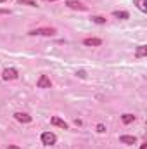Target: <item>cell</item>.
Here are the masks:
<instances>
[{
	"mask_svg": "<svg viewBox=\"0 0 147 149\" xmlns=\"http://www.w3.org/2000/svg\"><path fill=\"white\" fill-rule=\"evenodd\" d=\"M95 24H106V17H102V16H92L90 17Z\"/></svg>",
	"mask_w": 147,
	"mask_h": 149,
	"instance_id": "14",
	"label": "cell"
},
{
	"mask_svg": "<svg viewBox=\"0 0 147 149\" xmlns=\"http://www.w3.org/2000/svg\"><path fill=\"white\" fill-rule=\"evenodd\" d=\"M7 149H19V148H17V146H9Z\"/></svg>",
	"mask_w": 147,
	"mask_h": 149,
	"instance_id": "19",
	"label": "cell"
},
{
	"mask_svg": "<svg viewBox=\"0 0 147 149\" xmlns=\"http://www.w3.org/2000/svg\"><path fill=\"white\" fill-rule=\"evenodd\" d=\"M119 141H121L123 144H135V142H137V139H135L133 135H121Z\"/></svg>",
	"mask_w": 147,
	"mask_h": 149,
	"instance_id": "10",
	"label": "cell"
},
{
	"mask_svg": "<svg viewBox=\"0 0 147 149\" xmlns=\"http://www.w3.org/2000/svg\"><path fill=\"white\" fill-rule=\"evenodd\" d=\"M50 123H52L54 127H59V128H62V130H68V128H69V127H68V123H66L64 120H61L59 116H52Z\"/></svg>",
	"mask_w": 147,
	"mask_h": 149,
	"instance_id": "6",
	"label": "cell"
},
{
	"mask_svg": "<svg viewBox=\"0 0 147 149\" xmlns=\"http://www.w3.org/2000/svg\"><path fill=\"white\" fill-rule=\"evenodd\" d=\"M57 142V135L55 134H52V132H43L42 134V144H45V146H54Z\"/></svg>",
	"mask_w": 147,
	"mask_h": 149,
	"instance_id": "2",
	"label": "cell"
},
{
	"mask_svg": "<svg viewBox=\"0 0 147 149\" xmlns=\"http://www.w3.org/2000/svg\"><path fill=\"white\" fill-rule=\"evenodd\" d=\"M146 56H147V47L146 45H139L137 50H135V57L140 59V57H146Z\"/></svg>",
	"mask_w": 147,
	"mask_h": 149,
	"instance_id": "9",
	"label": "cell"
},
{
	"mask_svg": "<svg viewBox=\"0 0 147 149\" xmlns=\"http://www.w3.org/2000/svg\"><path fill=\"white\" fill-rule=\"evenodd\" d=\"M121 121H123L125 125H130V123H133V121H135V116H133V114H130V113H126V114H123V116H121Z\"/></svg>",
	"mask_w": 147,
	"mask_h": 149,
	"instance_id": "12",
	"label": "cell"
},
{
	"mask_svg": "<svg viewBox=\"0 0 147 149\" xmlns=\"http://www.w3.org/2000/svg\"><path fill=\"white\" fill-rule=\"evenodd\" d=\"M66 5H68L69 9H73V10H87V5H83L80 0H68Z\"/></svg>",
	"mask_w": 147,
	"mask_h": 149,
	"instance_id": "5",
	"label": "cell"
},
{
	"mask_svg": "<svg viewBox=\"0 0 147 149\" xmlns=\"http://www.w3.org/2000/svg\"><path fill=\"white\" fill-rule=\"evenodd\" d=\"M97 132H99V134H104V132H106V127H104L102 123H99V125H97Z\"/></svg>",
	"mask_w": 147,
	"mask_h": 149,
	"instance_id": "16",
	"label": "cell"
},
{
	"mask_svg": "<svg viewBox=\"0 0 147 149\" xmlns=\"http://www.w3.org/2000/svg\"><path fill=\"white\" fill-rule=\"evenodd\" d=\"M45 2H57V0H45Z\"/></svg>",
	"mask_w": 147,
	"mask_h": 149,
	"instance_id": "21",
	"label": "cell"
},
{
	"mask_svg": "<svg viewBox=\"0 0 147 149\" xmlns=\"http://www.w3.org/2000/svg\"><path fill=\"white\" fill-rule=\"evenodd\" d=\"M78 76H80V78H85V76H87V73H85V71H83V70H80V71H78Z\"/></svg>",
	"mask_w": 147,
	"mask_h": 149,
	"instance_id": "18",
	"label": "cell"
},
{
	"mask_svg": "<svg viewBox=\"0 0 147 149\" xmlns=\"http://www.w3.org/2000/svg\"><path fill=\"white\" fill-rule=\"evenodd\" d=\"M83 43H85L87 47H101V45H102V40H101V38H85Z\"/></svg>",
	"mask_w": 147,
	"mask_h": 149,
	"instance_id": "7",
	"label": "cell"
},
{
	"mask_svg": "<svg viewBox=\"0 0 147 149\" xmlns=\"http://www.w3.org/2000/svg\"><path fill=\"white\" fill-rule=\"evenodd\" d=\"M37 85H38V88H50V87H52V81H50V78H49L47 74H42V76L38 78Z\"/></svg>",
	"mask_w": 147,
	"mask_h": 149,
	"instance_id": "3",
	"label": "cell"
},
{
	"mask_svg": "<svg viewBox=\"0 0 147 149\" xmlns=\"http://www.w3.org/2000/svg\"><path fill=\"white\" fill-rule=\"evenodd\" d=\"M3 2H7V0H0V3H3Z\"/></svg>",
	"mask_w": 147,
	"mask_h": 149,
	"instance_id": "22",
	"label": "cell"
},
{
	"mask_svg": "<svg viewBox=\"0 0 147 149\" xmlns=\"http://www.w3.org/2000/svg\"><path fill=\"white\" fill-rule=\"evenodd\" d=\"M57 33L55 28H37V30H31L30 35L31 37H37V35H42V37H54Z\"/></svg>",
	"mask_w": 147,
	"mask_h": 149,
	"instance_id": "1",
	"label": "cell"
},
{
	"mask_svg": "<svg viewBox=\"0 0 147 149\" xmlns=\"http://www.w3.org/2000/svg\"><path fill=\"white\" fill-rule=\"evenodd\" d=\"M133 5H137L142 12H147V0H133Z\"/></svg>",
	"mask_w": 147,
	"mask_h": 149,
	"instance_id": "13",
	"label": "cell"
},
{
	"mask_svg": "<svg viewBox=\"0 0 147 149\" xmlns=\"http://www.w3.org/2000/svg\"><path fill=\"white\" fill-rule=\"evenodd\" d=\"M140 149H147V144H142V146H140Z\"/></svg>",
	"mask_w": 147,
	"mask_h": 149,
	"instance_id": "20",
	"label": "cell"
},
{
	"mask_svg": "<svg viewBox=\"0 0 147 149\" xmlns=\"http://www.w3.org/2000/svg\"><path fill=\"white\" fill-rule=\"evenodd\" d=\"M14 118H16L17 121H21V123H30V121L33 120V118H31L30 114H26V113H16Z\"/></svg>",
	"mask_w": 147,
	"mask_h": 149,
	"instance_id": "8",
	"label": "cell"
},
{
	"mask_svg": "<svg viewBox=\"0 0 147 149\" xmlns=\"http://www.w3.org/2000/svg\"><path fill=\"white\" fill-rule=\"evenodd\" d=\"M19 3H23V5H30V7H38V2L37 0H17Z\"/></svg>",
	"mask_w": 147,
	"mask_h": 149,
	"instance_id": "15",
	"label": "cell"
},
{
	"mask_svg": "<svg viewBox=\"0 0 147 149\" xmlns=\"http://www.w3.org/2000/svg\"><path fill=\"white\" fill-rule=\"evenodd\" d=\"M112 16H114V17H118V19H128V17H130V14H128L126 10H114V12H112Z\"/></svg>",
	"mask_w": 147,
	"mask_h": 149,
	"instance_id": "11",
	"label": "cell"
},
{
	"mask_svg": "<svg viewBox=\"0 0 147 149\" xmlns=\"http://www.w3.org/2000/svg\"><path fill=\"white\" fill-rule=\"evenodd\" d=\"M9 14H10L9 9H0V16H9Z\"/></svg>",
	"mask_w": 147,
	"mask_h": 149,
	"instance_id": "17",
	"label": "cell"
},
{
	"mask_svg": "<svg viewBox=\"0 0 147 149\" xmlns=\"http://www.w3.org/2000/svg\"><path fill=\"white\" fill-rule=\"evenodd\" d=\"M19 76L17 73V70H14V68H7V70H3V73H2V78L3 80H16Z\"/></svg>",
	"mask_w": 147,
	"mask_h": 149,
	"instance_id": "4",
	"label": "cell"
}]
</instances>
